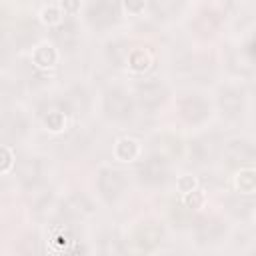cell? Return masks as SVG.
Returning <instances> with one entry per match:
<instances>
[{
	"label": "cell",
	"instance_id": "10",
	"mask_svg": "<svg viewBox=\"0 0 256 256\" xmlns=\"http://www.w3.org/2000/svg\"><path fill=\"white\" fill-rule=\"evenodd\" d=\"M198 186H200V182H198V178L194 174H182V176L176 178V190L180 194H186V192H190V190H194Z\"/></svg>",
	"mask_w": 256,
	"mask_h": 256
},
{
	"label": "cell",
	"instance_id": "6",
	"mask_svg": "<svg viewBox=\"0 0 256 256\" xmlns=\"http://www.w3.org/2000/svg\"><path fill=\"white\" fill-rule=\"evenodd\" d=\"M38 20H40V24H44L48 28H54V26H60L62 24L64 14H62V10H60L58 4H46V6L40 8Z\"/></svg>",
	"mask_w": 256,
	"mask_h": 256
},
{
	"label": "cell",
	"instance_id": "1",
	"mask_svg": "<svg viewBox=\"0 0 256 256\" xmlns=\"http://www.w3.org/2000/svg\"><path fill=\"white\" fill-rule=\"evenodd\" d=\"M142 154V144L138 138L134 136H120L116 138L114 146H112V156L116 162H122V164H132L140 158Z\"/></svg>",
	"mask_w": 256,
	"mask_h": 256
},
{
	"label": "cell",
	"instance_id": "11",
	"mask_svg": "<svg viewBox=\"0 0 256 256\" xmlns=\"http://www.w3.org/2000/svg\"><path fill=\"white\" fill-rule=\"evenodd\" d=\"M58 6L64 16H76L82 10V0H60Z\"/></svg>",
	"mask_w": 256,
	"mask_h": 256
},
{
	"label": "cell",
	"instance_id": "5",
	"mask_svg": "<svg viewBox=\"0 0 256 256\" xmlns=\"http://www.w3.org/2000/svg\"><path fill=\"white\" fill-rule=\"evenodd\" d=\"M180 198H182V204L192 212H200L208 204V192L204 188H200V186L190 190V192H186V194H180Z\"/></svg>",
	"mask_w": 256,
	"mask_h": 256
},
{
	"label": "cell",
	"instance_id": "3",
	"mask_svg": "<svg viewBox=\"0 0 256 256\" xmlns=\"http://www.w3.org/2000/svg\"><path fill=\"white\" fill-rule=\"evenodd\" d=\"M126 64H128V70L134 72V74H144L148 72L152 66H154V54L140 46V48H132L128 52V58H126Z\"/></svg>",
	"mask_w": 256,
	"mask_h": 256
},
{
	"label": "cell",
	"instance_id": "4",
	"mask_svg": "<svg viewBox=\"0 0 256 256\" xmlns=\"http://www.w3.org/2000/svg\"><path fill=\"white\" fill-rule=\"evenodd\" d=\"M232 186L238 194L252 196L256 192V170L252 166H244L234 172L232 176Z\"/></svg>",
	"mask_w": 256,
	"mask_h": 256
},
{
	"label": "cell",
	"instance_id": "2",
	"mask_svg": "<svg viewBox=\"0 0 256 256\" xmlns=\"http://www.w3.org/2000/svg\"><path fill=\"white\" fill-rule=\"evenodd\" d=\"M30 60L34 64V68L38 70H54L60 62V52L56 50V46L52 42H40L32 48V54H30Z\"/></svg>",
	"mask_w": 256,
	"mask_h": 256
},
{
	"label": "cell",
	"instance_id": "9",
	"mask_svg": "<svg viewBox=\"0 0 256 256\" xmlns=\"http://www.w3.org/2000/svg\"><path fill=\"white\" fill-rule=\"evenodd\" d=\"M14 160H16L14 150H12L10 146L0 144V176L12 172V168H14Z\"/></svg>",
	"mask_w": 256,
	"mask_h": 256
},
{
	"label": "cell",
	"instance_id": "8",
	"mask_svg": "<svg viewBox=\"0 0 256 256\" xmlns=\"http://www.w3.org/2000/svg\"><path fill=\"white\" fill-rule=\"evenodd\" d=\"M120 6H122V12L126 16L138 18L146 10V0H120Z\"/></svg>",
	"mask_w": 256,
	"mask_h": 256
},
{
	"label": "cell",
	"instance_id": "7",
	"mask_svg": "<svg viewBox=\"0 0 256 256\" xmlns=\"http://www.w3.org/2000/svg\"><path fill=\"white\" fill-rule=\"evenodd\" d=\"M66 126H68V120H66V116H64L62 112H58V110H52V112H48V114L44 116V128H46L50 134H62V132L66 130Z\"/></svg>",
	"mask_w": 256,
	"mask_h": 256
}]
</instances>
